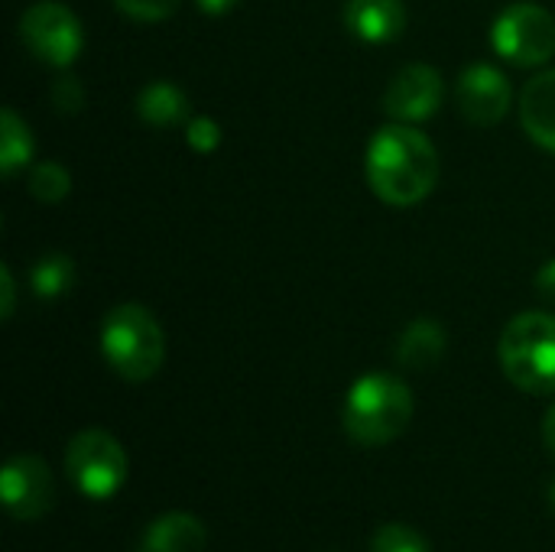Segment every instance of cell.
Listing matches in <instances>:
<instances>
[{
  "mask_svg": "<svg viewBox=\"0 0 555 552\" xmlns=\"http://www.w3.org/2000/svg\"><path fill=\"white\" fill-rule=\"evenodd\" d=\"M442 98H446L442 75L433 65L413 62V65H403L390 78L384 91V111L397 124H423L439 114Z\"/></svg>",
  "mask_w": 555,
  "mask_h": 552,
  "instance_id": "9c48e42d",
  "label": "cell"
},
{
  "mask_svg": "<svg viewBox=\"0 0 555 552\" xmlns=\"http://www.w3.org/2000/svg\"><path fill=\"white\" fill-rule=\"evenodd\" d=\"M72 192V176L62 163L49 159V163H39L33 166L29 172V195L42 205H55L62 202L65 195Z\"/></svg>",
  "mask_w": 555,
  "mask_h": 552,
  "instance_id": "ac0fdd59",
  "label": "cell"
},
{
  "mask_svg": "<svg viewBox=\"0 0 555 552\" xmlns=\"http://www.w3.org/2000/svg\"><path fill=\"white\" fill-rule=\"evenodd\" d=\"M520 124L533 143L555 153V68L533 75L520 91Z\"/></svg>",
  "mask_w": 555,
  "mask_h": 552,
  "instance_id": "7c38bea8",
  "label": "cell"
},
{
  "mask_svg": "<svg viewBox=\"0 0 555 552\" xmlns=\"http://www.w3.org/2000/svg\"><path fill=\"white\" fill-rule=\"evenodd\" d=\"M0 498L13 521H39L55 504L52 472L39 455H13L0 472Z\"/></svg>",
  "mask_w": 555,
  "mask_h": 552,
  "instance_id": "ba28073f",
  "label": "cell"
},
{
  "mask_svg": "<svg viewBox=\"0 0 555 552\" xmlns=\"http://www.w3.org/2000/svg\"><path fill=\"white\" fill-rule=\"evenodd\" d=\"M185 140H189V146L195 150V153H215L218 150V143H221V127H218V120H211V117H189L185 120Z\"/></svg>",
  "mask_w": 555,
  "mask_h": 552,
  "instance_id": "44dd1931",
  "label": "cell"
},
{
  "mask_svg": "<svg viewBox=\"0 0 555 552\" xmlns=\"http://www.w3.org/2000/svg\"><path fill=\"white\" fill-rule=\"evenodd\" d=\"M198 3V10L202 13H208V16H221V13H231L241 0H195Z\"/></svg>",
  "mask_w": 555,
  "mask_h": 552,
  "instance_id": "d4e9b609",
  "label": "cell"
},
{
  "mask_svg": "<svg viewBox=\"0 0 555 552\" xmlns=\"http://www.w3.org/2000/svg\"><path fill=\"white\" fill-rule=\"evenodd\" d=\"M345 26L354 39L371 46L397 42L406 29V7L403 0H348L345 3Z\"/></svg>",
  "mask_w": 555,
  "mask_h": 552,
  "instance_id": "8fae6325",
  "label": "cell"
},
{
  "mask_svg": "<svg viewBox=\"0 0 555 552\" xmlns=\"http://www.w3.org/2000/svg\"><path fill=\"white\" fill-rule=\"evenodd\" d=\"M49 98H52V104H55L59 114H78V111L85 107V88H81L78 78H72V75L59 78V81L52 85Z\"/></svg>",
  "mask_w": 555,
  "mask_h": 552,
  "instance_id": "7402d4cb",
  "label": "cell"
},
{
  "mask_svg": "<svg viewBox=\"0 0 555 552\" xmlns=\"http://www.w3.org/2000/svg\"><path fill=\"white\" fill-rule=\"evenodd\" d=\"M491 46L511 65H546L555 55V16L533 0L511 3L491 23Z\"/></svg>",
  "mask_w": 555,
  "mask_h": 552,
  "instance_id": "5b68a950",
  "label": "cell"
},
{
  "mask_svg": "<svg viewBox=\"0 0 555 552\" xmlns=\"http://www.w3.org/2000/svg\"><path fill=\"white\" fill-rule=\"evenodd\" d=\"M446 355V329L436 319H416L397 342V361L406 371H429Z\"/></svg>",
  "mask_w": 555,
  "mask_h": 552,
  "instance_id": "5bb4252c",
  "label": "cell"
},
{
  "mask_svg": "<svg viewBox=\"0 0 555 552\" xmlns=\"http://www.w3.org/2000/svg\"><path fill=\"white\" fill-rule=\"evenodd\" d=\"M29 163H33V133L13 107H3V114H0V172L7 179H13Z\"/></svg>",
  "mask_w": 555,
  "mask_h": 552,
  "instance_id": "2e32d148",
  "label": "cell"
},
{
  "mask_svg": "<svg viewBox=\"0 0 555 552\" xmlns=\"http://www.w3.org/2000/svg\"><path fill=\"white\" fill-rule=\"evenodd\" d=\"M75 260L68 254H42L29 270V286L39 299H62L75 286Z\"/></svg>",
  "mask_w": 555,
  "mask_h": 552,
  "instance_id": "e0dca14e",
  "label": "cell"
},
{
  "mask_svg": "<svg viewBox=\"0 0 555 552\" xmlns=\"http://www.w3.org/2000/svg\"><path fill=\"white\" fill-rule=\"evenodd\" d=\"M364 172L380 202L410 208L436 189L439 153L413 124H387L367 143Z\"/></svg>",
  "mask_w": 555,
  "mask_h": 552,
  "instance_id": "6da1fadb",
  "label": "cell"
},
{
  "mask_svg": "<svg viewBox=\"0 0 555 552\" xmlns=\"http://www.w3.org/2000/svg\"><path fill=\"white\" fill-rule=\"evenodd\" d=\"M208 543V534L202 527V521H195L192 514L172 511L156 517L146 530H143V552H202Z\"/></svg>",
  "mask_w": 555,
  "mask_h": 552,
  "instance_id": "4fadbf2b",
  "label": "cell"
},
{
  "mask_svg": "<svg viewBox=\"0 0 555 552\" xmlns=\"http://www.w3.org/2000/svg\"><path fill=\"white\" fill-rule=\"evenodd\" d=\"M537 293H540L546 303H555V260L540 267V273H537Z\"/></svg>",
  "mask_w": 555,
  "mask_h": 552,
  "instance_id": "cb8c5ba5",
  "label": "cell"
},
{
  "mask_svg": "<svg viewBox=\"0 0 555 552\" xmlns=\"http://www.w3.org/2000/svg\"><path fill=\"white\" fill-rule=\"evenodd\" d=\"M20 42L52 68H68L85 46L81 20L59 0H39L20 16Z\"/></svg>",
  "mask_w": 555,
  "mask_h": 552,
  "instance_id": "52a82bcc",
  "label": "cell"
},
{
  "mask_svg": "<svg viewBox=\"0 0 555 552\" xmlns=\"http://www.w3.org/2000/svg\"><path fill=\"white\" fill-rule=\"evenodd\" d=\"M455 101H459V111L465 120H472L475 127H491L507 117L514 88L501 68H494L488 62H475L459 75Z\"/></svg>",
  "mask_w": 555,
  "mask_h": 552,
  "instance_id": "30bf717a",
  "label": "cell"
},
{
  "mask_svg": "<svg viewBox=\"0 0 555 552\" xmlns=\"http://www.w3.org/2000/svg\"><path fill=\"white\" fill-rule=\"evenodd\" d=\"M65 472L85 498L107 501L124 488L130 465L124 446L111 433L85 429L65 449Z\"/></svg>",
  "mask_w": 555,
  "mask_h": 552,
  "instance_id": "8992f818",
  "label": "cell"
},
{
  "mask_svg": "<svg viewBox=\"0 0 555 552\" xmlns=\"http://www.w3.org/2000/svg\"><path fill=\"white\" fill-rule=\"evenodd\" d=\"M137 114L150 127H176L189 120V94L176 81H150L137 94Z\"/></svg>",
  "mask_w": 555,
  "mask_h": 552,
  "instance_id": "9a60e30c",
  "label": "cell"
},
{
  "mask_svg": "<svg viewBox=\"0 0 555 552\" xmlns=\"http://www.w3.org/2000/svg\"><path fill=\"white\" fill-rule=\"evenodd\" d=\"M0 296H3L0 319H10V316H13V299H16V283H13L10 267H0Z\"/></svg>",
  "mask_w": 555,
  "mask_h": 552,
  "instance_id": "603a6c76",
  "label": "cell"
},
{
  "mask_svg": "<svg viewBox=\"0 0 555 552\" xmlns=\"http://www.w3.org/2000/svg\"><path fill=\"white\" fill-rule=\"evenodd\" d=\"M550 504L555 508V482H553V488H550Z\"/></svg>",
  "mask_w": 555,
  "mask_h": 552,
  "instance_id": "4316f807",
  "label": "cell"
},
{
  "mask_svg": "<svg viewBox=\"0 0 555 552\" xmlns=\"http://www.w3.org/2000/svg\"><path fill=\"white\" fill-rule=\"evenodd\" d=\"M371 552H433L426 537L406 524H387L374 534Z\"/></svg>",
  "mask_w": 555,
  "mask_h": 552,
  "instance_id": "d6986e66",
  "label": "cell"
},
{
  "mask_svg": "<svg viewBox=\"0 0 555 552\" xmlns=\"http://www.w3.org/2000/svg\"><path fill=\"white\" fill-rule=\"evenodd\" d=\"M498 355L514 387L527 394H555V316L524 312L511 319Z\"/></svg>",
  "mask_w": 555,
  "mask_h": 552,
  "instance_id": "277c9868",
  "label": "cell"
},
{
  "mask_svg": "<svg viewBox=\"0 0 555 552\" xmlns=\"http://www.w3.org/2000/svg\"><path fill=\"white\" fill-rule=\"evenodd\" d=\"M543 442H546V449L555 455V403L550 407L546 420H543Z\"/></svg>",
  "mask_w": 555,
  "mask_h": 552,
  "instance_id": "484cf974",
  "label": "cell"
},
{
  "mask_svg": "<svg viewBox=\"0 0 555 552\" xmlns=\"http://www.w3.org/2000/svg\"><path fill=\"white\" fill-rule=\"evenodd\" d=\"M413 420V394L393 374H364L351 384L341 410L345 433L358 446H387L406 433Z\"/></svg>",
  "mask_w": 555,
  "mask_h": 552,
  "instance_id": "7a4b0ae2",
  "label": "cell"
},
{
  "mask_svg": "<svg viewBox=\"0 0 555 552\" xmlns=\"http://www.w3.org/2000/svg\"><path fill=\"white\" fill-rule=\"evenodd\" d=\"M101 355L111 371L130 384L150 381L166 358V338L156 316L137 303L114 306L101 322Z\"/></svg>",
  "mask_w": 555,
  "mask_h": 552,
  "instance_id": "3957f363",
  "label": "cell"
},
{
  "mask_svg": "<svg viewBox=\"0 0 555 552\" xmlns=\"http://www.w3.org/2000/svg\"><path fill=\"white\" fill-rule=\"evenodd\" d=\"M182 0H114V7L130 16V20H140V23H156V20H166L179 10Z\"/></svg>",
  "mask_w": 555,
  "mask_h": 552,
  "instance_id": "ffe728a7",
  "label": "cell"
}]
</instances>
